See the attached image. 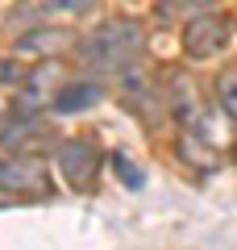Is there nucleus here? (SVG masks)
<instances>
[{
  "instance_id": "nucleus-9",
  "label": "nucleus",
  "mask_w": 237,
  "mask_h": 250,
  "mask_svg": "<svg viewBox=\"0 0 237 250\" xmlns=\"http://www.w3.org/2000/svg\"><path fill=\"white\" fill-rule=\"evenodd\" d=\"M29 134H38V121H17L13 129H0V142H4V146H17L21 138H29Z\"/></svg>"
},
{
  "instance_id": "nucleus-7",
  "label": "nucleus",
  "mask_w": 237,
  "mask_h": 250,
  "mask_svg": "<svg viewBox=\"0 0 237 250\" xmlns=\"http://www.w3.org/2000/svg\"><path fill=\"white\" fill-rule=\"evenodd\" d=\"M113 171H117V179H121V184H129V188H141V184H146V171H141L125 150L113 154Z\"/></svg>"
},
{
  "instance_id": "nucleus-3",
  "label": "nucleus",
  "mask_w": 237,
  "mask_h": 250,
  "mask_svg": "<svg viewBox=\"0 0 237 250\" xmlns=\"http://www.w3.org/2000/svg\"><path fill=\"white\" fill-rule=\"evenodd\" d=\"M0 192H50V175L38 159H9L0 163Z\"/></svg>"
},
{
  "instance_id": "nucleus-6",
  "label": "nucleus",
  "mask_w": 237,
  "mask_h": 250,
  "mask_svg": "<svg viewBox=\"0 0 237 250\" xmlns=\"http://www.w3.org/2000/svg\"><path fill=\"white\" fill-rule=\"evenodd\" d=\"M62 46H67V34H62V29H38V34L21 38L17 50H21V54H29V59H46V54L62 50Z\"/></svg>"
},
{
  "instance_id": "nucleus-4",
  "label": "nucleus",
  "mask_w": 237,
  "mask_h": 250,
  "mask_svg": "<svg viewBox=\"0 0 237 250\" xmlns=\"http://www.w3.org/2000/svg\"><path fill=\"white\" fill-rule=\"evenodd\" d=\"M229 34H233L229 21H220V17H200V21L187 25L183 46H187V54H196V59H212V54L229 42Z\"/></svg>"
},
{
  "instance_id": "nucleus-2",
  "label": "nucleus",
  "mask_w": 237,
  "mask_h": 250,
  "mask_svg": "<svg viewBox=\"0 0 237 250\" xmlns=\"http://www.w3.org/2000/svg\"><path fill=\"white\" fill-rule=\"evenodd\" d=\"M59 167H62V179L75 192H88L100 171V146L92 138H71V142L59 146Z\"/></svg>"
},
{
  "instance_id": "nucleus-10",
  "label": "nucleus",
  "mask_w": 237,
  "mask_h": 250,
  "mask_svg": "<svg viewBox=\"0 0 237 250\" xmlns=\"http://www.w3.org/2000/svg\"><path fill=\"white\" fill-rule=\"evenodd\" d=\"M17 71H21L17 62H4V67H0V80H17Z\"/></svg>"
},
{
  "instance_id": "nucleus-8",
  "label": "nucleus",
  "mask_w": 237,
  "mask_h": 250,
  "mask_svg": "<svg viewBox=\"0 0 237 250\" xmlns=\"http://www.w3.org/2000/svg\"><path fill=\"white\" fill-rule=\"evenodd\" d=\"M217 92H220V104H225V113L237 121V71H233V75H220V80H217Z\"/></svg>"
},
{
  "instance_id": "nucleus-5",
  "label": "nucleus",
  "mask_w": 237,
  "mask_h": 250,
  "mask_svg": "<svg viewBox=\"0 0 237 250\" xmlns=\"http://www.w3.org/2000/svg\"><path fill=\"white\" fill-rule=\"evenodd\" d=\"M100 100V83H71V88H62L59 96H54V108L59 113H83V108H92Z\"/></svg>"
},
{
  "instance_id": "nucleus-1",
  "label": "nucleus",
  "mask_w": 237,
  "mask_h": 250,
  "mask_svg": "<svg viewBox=\"0 0 237 250\" xmlns=\"http://www.w3.org/2000/svg\"><path fill=\"white\" fill-rule=\"evenodd\" d=\"M141 50V29L133 21H108L92 34V42L83 46V62L92 71H117L133 54Z\"/></svg>"
}]
</instances>
